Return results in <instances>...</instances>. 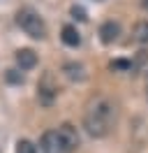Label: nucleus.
I'll use <instances>...</instances> for the list:
<instances>
[{
	"instance_id": "nucleus-9",
	"label": "nucleus",
	"mask_w": 148,
	"mask_h": 153,
	"mask_svg": "<svg viewBox=\"0 0 148 153\" xmlns=\"http://www.w3.org/2000/svg\"><path fill=\"white\" fill-rule=\"evenodd\" d=\"M60 39H63L67 47H79V44H81V35H79V30L74 28V26H65Z\"/></svg>"
},
{
	"instance_id": "nucleus-3",
	"label": "nucleus",
	"mask_w": 148,
	"mask_h": 153,
	"mask_svg": "<svg viewBox=\"0 0 148 153\" xmlns=\"http://www.w3.org/2000/svg\"><path fill=\"white\" fill-rule=\"evenodd\" d=\"M58 95V81H56L53 72H44L39 84H37V97L42 105H51Z\"/></svg>"
},
{
	"instance_id": "nucleus-2",
	"label": "nucleus",
	"mask_w": 148,
	"mask_h": 153,
	"mask_svg": "<svg viewBox=\"0 0 148 153\" xmlns=\"http://www.w3.org/2000/svg\"><path fill=\"white\" fill-rule=\"evenodd\" d=\"M16 23H18V28L23 30L26 35H30L33 39H44L46 37L44 19L35 10H30V7H23V10L16 12Z\"/></svg>"
},
{
	"instance_id": "nucleus-12",
	"label": "nucleus",
	"mask_w": 148,
	"mask_h": 153,
	"mask_svg": "<svg viewBox=\"0 0 148 153\" xmlns=\"http://www.w3.org/2000/svg\"><path fill=\"white\" fill-rule=\"evenodd\" d=\"M16 153H37L35 144L28 142V139H21V142L16 144Z\"/></svg>"
},
{
	"instance_id": "nucleus-1",
	"label": "nucleus",
	"mask_w": 148,
	"mask_h": 153,
	"mask_svg": "<svg viewBox=\"0 0 148 153\" xmlns=\"http://www.w3.org/2000/svg\"><path fill=\"white\" fill-rule=\"evenodd\" d=\"M116 105L111 102L109 97L97 95L92 97L90 102L86 105V111H83V128L86 132L95 137V139H102L111 132V128L116 125Z\"/></svg>"
},
{
	"instance_id": "nucleus-5",
	"label": "nucleus",
	"mask_w": 148,
	"mask_h": 153,
	"mask_svg": "<svg viewBox=\"0 0 148 153\" xmlns=\"http://www.w3.org/2000/svg\"><path fill=\"white\" fill-rule=\"evenodd\" d=\"M58 134H60V139H63V144H65V149H67V153L79 149L81 137H79V130H76L72 123H63L60 128H58Z\"/></svg>"
},
{
	"instance_id": "nucleus-7",
	"label": "nucleus",
	"mask_w": 148,
	"mask_h": 153,
	"mask_svg": "<svg viewBox=\"0 0 148 153\" xmlns=\"http://www.w3.org/2000/svg\"><path fill=\"white\" fill-rule=\"evenodd\" d=\"M14 58H16V65L21 67V70H33V67L37 65V53L33 49H18Z\"/></svg>"
},
{
	"instance_id": "nucleus-15",
	"label": "nucleus",
	"mask_w": 148,
	"mask_h": 153,
	"mask_svg": "<svg viewBox=\"0 0 148 153\" xmlns=\"http://www.w3.org/2000/svg\"><path fill=\"white\" fill-rule=\"evenodd\" d=\"M144 7H146V10H148V0H144Z\"/></svg>"
},
{
	"instance_id": "nucleus-16",
	"label": "nucleus",
	"mask_w": 148,
	"mask_h": 153,
	"mask_svg": "<svg viewBox=\"0 0 148 153\" xmlns=\"http://www.w3.org/2000/svg\"><path fill=\"white\" fill-rule=\"evenodd\" d=\"M146 100H148V86H146Z\"/></svg>"
},
{
	"instance_id": "nucleus-6",
	"label": "nucleus",
	"mask_w": 148,
	"mask_h": 153,
	"mask_svg": "<svg viewBox=\"0 0 148 153\" xmlns=\"http://www.w3.org/2000/svg\"><path fill=\"white\" fill-rule=\"evenodd\" d=\"M118 35H120V26L116 21H104L100 26V39L104 44H113L118 39Z\"/></svg>"
},
{
	"instance_id": "nucleus-13",
	"label": "nucleus",
	"mask_w": 148,
	"mask_h": 153,
	"mask_svg": "<svg viewBox=\"0 0 148 153\" xmlns=\"http://www.w3.org/2000/svg\"><path fill=\"white\" fill-rule=\"evenodd\" d=\"M72 16H74V19H79V21H86V12H83V7H76V5H74V7H72Z\"/></svg>"
},
{
	"instance_id": "nucleus-14",
	"label": "nucleus",
	"mask_w": 148,
	"mask_h": 153,
	"mask_svg": "<svg viewBox=\"0 0 148 153\" xmlns=\"http://www.w3.org/2000/svg\"><path fill=\"white\" fill-rule=\"evenodd\" d=\"M7 81H23V76L16 74V70H7Z\"/></svg>"
},
{
	"instance_id": "nucleus-4",
	"label": "nucleus",
	"mask_w": 148,
	"mask_h": 153,
	"mask_svg": "<svg viewBox=\"0 0 148 153\" xmlns=\"http://www.w3.org/2000/svg\"><path fill=\"white\" fill-rule=\"evenodd\" d=\"M39 146H42V151H44V153H67V149H65V144H63V139H60L58 130H49V132H44V134H42Z\"/></svg>"
},
{
	"instance_id": "nucleus-8",
	"label": "nucleus",
	"mask_w": 148,
	"mask_h": 153,
	"mask_svg": "<svg viewBox=\"0 0 148 153\" xmlns=\"http://www.w3.org/2000/svg\"><path fill=\"white\" fill-rule=\"evenodd\" d=\"M63 72L70 81H83V79H86V67H83L81 63H65Z\"/></svg>"
},
{
	"instance_id": "nucleus-10",
	"label": "nucleus",
	"mask_w": 148,
	"mask_h": 153,
	"mask_svg": "<svg viewBox=\"0 0 148 153\" xmlns=\"http://www.w3.org/2000/svg\"><path fill=\"white\" fill-rule=\"evenodd\" d=\"M132 37L139 44H148V21H137L132 28Z\"/></svg>"
},
{
	"instance_id": "nucleus-11",
	"label": "nucleus",
	"mask_w": 148,
	"mask_h": 153,
	"mask_svg": "<svg viewBox=\"0 0 148 153\" xmlns=\"http://www.w3.org/2000/svg\"><path fill=\"white\" fill-rule=\"evenodd\" d=\"M111 70L113 72H118V70H123V72H132L134 70V63H130V60H111Z\"/></svg>"
}]
</instances>
